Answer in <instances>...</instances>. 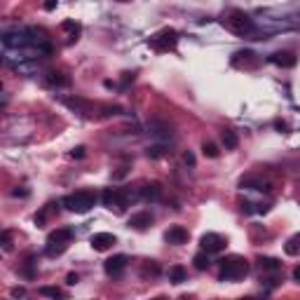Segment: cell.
Wrapping results in <instances>:
<instances>
[{"label": "cell", "instance_id": "1", "mask_svg": "<svg viewBox=\"0 0 300 300\" xmlns=\"http://www.w3.org/2000/svg\"><path fill=\"white\" fill-rule=\"evenodd\" d=\"M218 265H221V279L223 282H235V279H242L249 275V263L242 256H228L223 261H218Z\"/></svg>", "mask_w": 300, "mask_h": 300}, {"label": "cell", "instance_id": "2", "mask_svg": "<svg viewBox=\"0 0 300 300\" xmlns=\"http://www.w3.org/2000/svg\"><path fill=\"white\" fill-rule=\"evenodd\" d=\"M96 195L92 193V190H77V193H70V195H66L61 200V204L68 211H73V214H87L89 209L96 204Z\"/></svg>", "mask_w": 300, "mask_h": 300}, {"label": "cell", "instance_id": "3", "mask_svg": "<svg viewBox=\"0 0 300 300\" xmlns=\"http://www.w3.org/2000/svg\"><path fill=\"white\" fill-rule=\"evenodd\" d=\"M70 239H73V230L70 228H56L54 232H49V237H47V247H45V254L49 258L54 256H61L66 249H68Z\"/></svg>", "mask_w": 300, "mask_h": 300}, {"label": "cell", "instance_id": "4", "mask_svg": "<svg viewBox=\"0 0 300 300\" xmlns=\"http://www.w3.org/2000/svg\"><path fill=\"white\" fill-rule=\"evenodd\" d=\"M178 42V33L174 31V28H164L162 33H157L155 38H150V45L157 49V52H169V49H174Z\"/></svg>", "mask_w": 300, "mask_h": 300}, {"label": "cell", "instance_id": "5", "mask_svg": "<svg viewBox=\"0 0 300 300\" xmlns=\"http://www.w3.org/2000/svg\"><path fill=\"white\" fill-rule=\"evenodd\" d=\"M228 28L235 31V33H239V35H244V33L254 31V21H251L244 12H232L230 19H228Z\"/></svg>", "mask_w": 300, "mask_h": 300}, {"label": "cell", "instance_id": "6", "mask_svg": "<svg viewBox=\"0 0 300 300\" xmlns=\"http://www.w3.org/2000/svg\"><path fill=\"white\" fill-rule=\"evenodd\" d=\"M225 242L221 235H216V232H207V235H202V239H200V247L204 249V251H209V254H221L225 249Z\"/></svg>", "mask_w": 300, "mask_h": 300}, {"label": "cell", "instance_id": "7", "mask_svg": "<svg viewBox=\"0 0 300 300\" xmlns=\"http://www.w3.org/2000/svg\"><path fill=\"white\" fill-rule=\"evenodd\" d=\"M127 263H129L127 256L117 254V256H113V258H108V261L103 263V270H106V275H110V277H120L124 270H127Z\"/></svg>", "mask_w": 300, "mask_h": 300}, {"label": "cell", "instance_id": "8", "mask_svg": "<svg viewBox=\"0 0 300 300\" xmlns=\"http://www.w3.org/2000/svg\"><path fill=\"white\" fill-rule=\"evenodd\" d=\"M89 244H92L94 251H108L110 247H115L117 244V237L113 235V232H96V235H92Z\"/></svg>", "mask_w": 300, "mask_h": 300}, {"label": "cell", "instance_id": "9", "mask_svg": "<svg viewBox=\"0 0 300 300\" xmlns=\"http://www.w3.org/2000/svg\"><path fill=\"white\" fill-rule=\"evenodd\" d=\"M164 242L174 244V247H181V244L188 242V230H185L183 225H171L169 230L164 232Z\"/></svg>", "mask_w": 300, "mask_h": 300}, {"label": "cell", "instance_id": "10", "mask_svg": "<svg viewBox=\"0 0 300 300\" xmlns=\"http://www.w3.org/2000/svg\"><path fill=\"white\" fill-rule=\"evenodd\" d=\"M270 63H275L279 68H293V66L298 63V59H296L291 52H275L270 56Z\"/></svg>", "mask_w": 300, "mask_h": 300}, {"label": "cell", "instance_id": "11", "mask_svg": "<svg viewBox=\"0 0 300 300\" xmlns=\"http://www.w3.org/2000/svg\"><path fill=\"white\" fill-rule=\"evenodd\" d=\"M150 223H153L150 211H139L129 218V228H134V230H146V228H150Z\"/></svg>", "mask_w": 300, "mask_h": 300}, {"label": "cell", "instance_id": "12", "mask_svg": "<svg viewBox=\"0 0 300 300\" xmlns=\"http://www.w3.org/2000/svg\"><path fill=\"white\" fill-rule=\"evenodd\" d=\"M242 188H249V190H261V193H270V183L268 181H263L258 176H247L242 178Z\"/></svg>", "mask_w": 300, "mask_h": 300}, {"label": "cell", "instance_id": "13", "mask_svg": "<svg viewBox=\"0 0 300 300\" xmlns=\"http://www.w3.org/2000/svg\"><path fill=\"white\" fill-rule=\"evenodd\" d=\"M141 195H143V200H160L162 197V188L160 183H146L143 188H141Z\"/></svg>", "mask_w": 300, "mask_h": 300}, {"label": "cell", "instance_id": "14", "mask_svg": "<svg viewBox=\"0 0 300 300\" xmlns=\"http://www.w3.org/2000/svg\"><path fill=\"white\" fill-rule=\"evenodd\" d=\"M221 143H223L225 150H235V148L239 146V139L232 129H223V134H221Z\"/></svg>", "mask_w": 300, "mask_h": 300}, {"label": "cell", "instance_id": "15", "mask_svg": "<svg viewBox=\"0 0 300 300\" xmlns=\"http://www.w3.org/2000/svg\"><path fill=\"white\" fill-rule=\"evenodd\" d=\"M150 134L157 139H171V129L162 122H150Z\"/></svg>", "mask_w": 300, "mask_h": 300}, {"label": "cell", "instance_id": "16", "mask_svg": "<svg viewBox=\"0 0 300 300\" xmlns=\"http://www.w3.org/2000/svg\"><path fill=\"white\" fill-rule=\"evenodd\" d=\"M188 279V270L181 268V265H174V268H169V282H174V284H181V282H185Z\"/></svg>", "mask_w": 300, "mask_h": 300}, {"label": "cell", "instance_id": "17", "mask_svg": "<svg viewBox=\"0 0 300 300\" xmlns=\"http://www.w3.org/2000/svg\"><path fill=\"white\" fill-rule=\"evenodd\" d=\"M193 263H195V268H197V270H207L209 265H211V254H209V251H204V249H202L200 254H195Z\"/></svg>", "mask_w": 300, "mask_h": 300}, {"label": "cell", "instance_id": "18", "mask_svg": "<svg viewBox=\"0 0 300 300\" xmlns=\"http://www.w3.org/2000/svg\"><path fill=\"white\" fill-rule=\"evenodd\" d=\"M284 251H286L289 256H298V254H300V235H293V237L286 239Z\"/></svg>", "mask_w": 300, "mask_h": 300}, {"label": "cell", "instance_id": "19", "mask_svg": "<svg viewBox=\"0 0 300 300\" xmlns=\"http://www.w3.org/2000/svg\"><path fill=\"white\" fill-rule=\"evenodd\" d=\"M47 85H49V87H68L70 80H68V77H63V73H49Z\"/></svg>", "mask_w": 300, "mask_h": 300}, {"label": "cell", "instance_id": "20", "mask_svg": "<svg viewBox=\"0 0 300 300\" xmlns=\"http://www.w3.org/2000/svg\"><path fill=\"white\" fill-rule=\"evenodd\" d=\"M63 106H68L70 110H89V103L87 101H82V99H63Z\"/></svg>", "mask_w": 300, "mask_h": 300}, {"label": "cell", "instance_id": "21", "mask_svg": "<svg viewBox=\"0 0 300 300\" xmlns=\"http://www.w3.org/2000/svg\"><path fill=\"white\" fill-rule=\"evenodd\" d=\"M38 293L40 296H47V298H63V291L56 289V286H40Z\"/></svg>", "mask_w": 300, "mask_h": 300}, {"label": "cell", "instance_id": "22", "mask_svg": "<svg viewBox=\"0 0 300 300\" xmlns=\"http://www.w3.org/2000/svg\"><path fill=\"white\" fill-rule=\"evenodd\" d=\"M261 268L263 270H270V272H279L282 270V263L277 261V258H261Z\"/></svg>", "mask_w": 300, "mask_h": 300}, {"label": "cell", "instance_id": "23", "mask_svg": "<svg viewBox=\"0 0 300 300\" xmlns=\"http://www.w3.org/2000/svg\"><path fill=\"white\" fill-rule=\"evenodd\" d=\"M202 153H204V157H209V160H216V157L221 155V150H218V146H216V143L207 141V143L202 146Z\"/></svg>", "mask_w": 300, "mask_h": 300}, {"label": "cell", "instance_id": "24", "mask_svg": "<svg viewBox=\"0 0 300 300\" xmlns=\"http://www.w3.org/2000/svg\"><path fill=\"white\" fill-rule=\"evenodd\" d=\"M33 265H35V263H33V256H28V261H26V268H23V275H26V277H28V279H33V277H35V275H38Z\"/></svg>", "mask_w": 300, "mask_h": 300}, {"label": "cell", "instance_id": "25", "mask_svg": "<svg viewBox=\"0 0 300 300\" xmlns=\"http://www.w3.org/2000/svg\"><path fill=\"white\" fill-rule=\"evenodd\" d=\"M0 242H2V251H9V249H12V235H9V230H2Z\"/></svg>", "mask_w": 300, "mask_h": 300}, {"label": "cell", "instance_id": "26", "mask_svg": "<svg viewBox=\"0 0 300 300\" xmlns=\"http://www.w3.org/2000/svg\"><path fill=\"white\" fill-rule=\"evenodd\" d=\"M162 155H167L164 146H153V148H148V157H153V160H157V157H162Z\"/></svg>", "mask_w": 300, "mask_h": 300}, {"label": "cell", "instance_id": "27", "mask_svg": "<svg viewBox=\"0 0 300 300\" xmlns=\"http://www.w3.org/2000/svg\"><path fill=\"white\" fill-rule=\"evenodd\" d=\"M183 162L188 164V167H195V157H193V153H185V155H183Z\"/></svg>", "mask_w": 300, "mask_h": 300}, {"label": "cell", "instance_id": "28", "mask_svg": "<svg viewBox=\"0 0 300 300\" xmlns=\"http://www.w3.org/2000/svg\"><path fill=\"white\" fill-rule=\"evenodd\" d=\"M56 5H59V0H47L45 9H47V12H52V9H56Z\"/></svg>", "mask_w": 300, "mask_h": 300}, {"label": "cell", "instance_id": "29", "mask_svg": "<svg viewBox=\"0 0 300 300\" xmlns=\"http://www.w3.org/2000/svg\"><path fill=\"white\" fill-rule=\"evenodd\" d=\"M70 155H73V157H85V148H82V146L73 148V153H70Z\"/></svg>", "mask_w": 300, "mask_h": 300}, {"label": "cell", "instance_id": "30", "mask_svg": "<svg viewBox=\"0 0 300 300\" xmlns=\"http://www.w3.org/2000/svg\"><path fill=\"white\" fill-rule=\"evenodd\" d=\"M12 296H14V298H23V296H26V289H21V286H19V289H12Z\"/></svg>", "mask_w": 300, "mask_h": 300}, {"label": "cell", "instance_id": "31", "mask_svg": "<svg viewBox=\"0 0 300 300\" xmlns=\"http://www.w3.org/2000/svg\"><path fill=\"white\" fill-rule=\"evenodd\" d=\"M66 284H77V275H68V277H66Z\"/></svg>", "mask_w": 300, "mask_h": 300}, {"label": "cell", "instance_id": "32", "mask_svg": "<svg viewBox=\"0 0 300 300\" xmlns=\"http://www.w3.org/2000/svg\"><path fill=\"white\" fill-rule=\"evenodd\" d=\"M293 279H296V282H298V284H300V265H298V268H296V270H293Z\"/></svg>", "mask_w": 300, "mask_h": 300}, {"label": "cell", "instance_id": "33", "mask_svg": "<svg viewBox=\"0 0 300 300\" xmlns=\"http://www.w3.org/2000/svg\"><path fill=\"white\" fill-rule=\"evenodd\" d=\"M120 2H129V0H120Z\"/></svg>", "mask_w": 300, "mask_h": 300}]
</instances>
